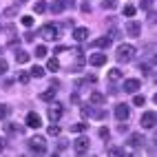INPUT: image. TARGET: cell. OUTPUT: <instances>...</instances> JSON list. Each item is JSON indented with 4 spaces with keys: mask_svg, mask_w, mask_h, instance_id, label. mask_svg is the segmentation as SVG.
I'll return each instance as SVG.
<instances>
[{
    "mask_svg": "<svg viewBox=\"0 0 157 157\" xmlns=\"http://www.w3.org/2000/svg\"><path fill=\"white\" fill-rule=\"evenodd\" d=\"M115 58H117L120 64H126V62H131V60L135 58V47H133V44H122V47H117Z\"/></svg>",
    "mask_w": 157,
    "mask_h": 157,
    "instance_id": "6da1fadb",
    "label": "cell"
},
{
    "mask_svg": "<svg viewBox=\"0 0 157 157\" xmlns=\"http://www.w3.org/2000/svg\"><path fill=\"white\" fill-rule=\"evenodd\" d=\"M29 148L36 155H44L47 153V140L42 137V135H33V137L29 140Z\"/></svg>",
    "mask_w": 157,
    "mask_h": 157,
    "instance_id": "7a4b0ae2",
    "label": "cell"
},
{
    "mask_svg": "<svg viewBox=\"0 0 157 157\" xmlns=\"http://www.w3.org/2000/svg\"><path fill=\"white\" fill-rule=\"evenodd\" d=\"M89 148H91V140L86 137V135H80V137L73 140V151H75L78 155H84Z\"/></svg>",
    "mask_w": 157,
    "mask_h": 157,
    "instance_id": "3957f363",
    "label": "cell"
},
{
    "mask_svg": "<svg viewBox=\"0 0 157 157\" xmlns=\"http://www.w3.org/2000/svg\"><path fill=\"white\" fill-rule=\"evenodd\" d=\"M40 36L44 40H49V42H53V40L60 38V31H58L56 25H44V27H40Z\"/></svg>",
    "mask_w": 157,
    "mask_h": 157,
    "instance_id": "277c9868",
    "label": "cell"
},
{
    "mask_svg": "<svg viewBox=\"0 0 157 157\" xmlns=\"http://www.w3.org/2000/svg\"><path fill=\"white\" fill-rule=\"evenodd\" d=\"M47 117L51 120V122H58L60 117H62V104H53V102H51L49 104V109H47Z\"/></svg>",
    "mask_w": 157,
    "mask_h": 157,
    "instance_id": "5b68a950",
    "label": "cell"
},
{
    "mask_svg": "<svg viewBox=\"0 0 157 157\" xmlns=\"http://www.w3.org/2000/svg\"><path fill=\"white\" fill-rule=\"evenodd\" d=\"M115 117H117L120 122H128V117H131V109H128L124 102H120L117 106H115Z\"/></svg>",
    "mask_w": 157,
    "mask_h": 157,
    "instance_id": "8992f818",
    "label": "cell"
},
{
    "mask_svg": "<svg viewBox=\"0 0 157 157\" xmlns=\"http://www.w3.org/2000/svg\"><path fill=\"white\" fill-rule=\"evenodd\" d=\"M155 117H157V115H155L153 111H146V113L142 115V120H140L142 128H153V126H155Z\"/></svg>",
    "mask_w": 157,
    "mask_h": 157,
    "instance_id": "52a82bcc",
    "label": "cell"
},
{
    "mask_svg": "<svg viewBox=\"0 0 157 157\" xmlns=\"http://www.w3.org/2000/svg\"><path fill=\"white\" fill-rule=\"evenodd\" d=\"M144 142H146V137H144L142 133H131V137L126 140V144L133 146V148H140V146H144Z\"/></svg>",
    "mask_w": 157,
    "mask_h": 157,
    "instance_id": "ba28073f",
    "label": "cell"
},
{
    "mask_svg": "<svg viewBox=\"0 0 157 157\" xmlns=\"http://www.w3.org/2000/svg\"><path fill=\"white\" fill-rule=\"evenodd\" d=\"M140 89H142V82L135 80V78H131V80L124 82V91H126V93H137Z\"/></svg>",
    "mask_w": 157,
    "mask_h": 157,
    "instance_id": "9c48e42d",
    "label": "cell"
},
{
    "mask_svg": "<svg viewBox=\"0 0 157 157\" xmlns=\"http://www.w3.org/2000/svg\"><path fill=\"white\" fill-rule=\"evenodd\" d=\"M27 126H29V128H40V126H42V120H40L38 113L31 111V113L27 115Z\"/></svg>",
    "mask_w": 157,
    "mask_h": 157,
    "instance_id": "30bf717a",
    "label": "cell"
},
{
    "mask_svg": "<svg viewBox=\"0 0 157 157\" xmlns=\"http://www.w3.org/2000/svg\"><path fill=\"white\" fill-rule=\"evenodd\" d=\"M89 64H93V67H104V64H106V56H104V53H91Z\"/></svg>",
    "mask_w": 157,
    "mask_h": 157,
    "instance_id": "8fae6325",
    "label": "cell"
},
{
    "mask_svg": "<svg viewBox=\"0 0 157 157\" xmlns=\"http://www.w3.org/2000/svg\"><path fill=\"white\" fill-rule=\"evenodd\" d=\"M91 31L86 27H78V29H73V40H78V42H82V40H86L89 38Z\"/></svg>",
    "mask_w": 157,
    "mask_h": 157,
    "instance_id": "7c38bea8",
    "label": "cell"
},
{
    "mask_svg": "<svg viewBox=\"0 0 157 157\" xmlns=\"http://www.w3.org/2000/svg\"><path fill=\"white\" fill-rule=\"evenodd\" d=\"M126 33H128L131 38H140L142 25H140V22H128V25H126Z\"/></svg>",
    "mask_w": 157,
    "mask_h": 157,
    "instance_id": "4fadbf2b",
    "label": "cell"
},
{
    "mask_svg": "<svg viewBox=\"0 0 157 157\" xmlns=\"http://www.w3.org/2000/svg\"><path fill=\"white\" fill-rule=\"evenodd\" d=\"M91 47L106 49V47H111V38H109V36H104V38H98V40H93V42H91Z\"/></svg>",
    "mask_w": 157,
    "mask_h": 157,
    "instance_id": "5bb4252c",
    "label": "cell"
},
{
    "mask_svg": "<svg viewBox=\"0 0 157 157\" xmlns=\"http://www.w3.org/2000/svg\"><path fill=\"white\" fill-rule=\"evenodd\" d=\"M56 91H58V89H53V86H51L49 91H44V93H40V95H38V100H44V102H51V100L56 98Z\"/></svg>",
    "mask_w": 157,
    "mask_h": 157,
    "instance_id": "9a60e30c",
    "label": "cell"
},
{
    "mask_svg": "<svg viewBox=\"0 0 157 157\" xmlns=\"http://www.w3.org/2000/svg\"><path fill=\"white\" fill-rule=\"evenodd\" d=\"M5 131L7 133H20V135L25 133V128L20 126V124H5Z\"/></svg>",
    "mask_w": 157,
    "mask_h": 157,
    "instance_id": "2e32d148",
    "label": "cell"
},
{
    "mask_svg": "<svg viewBox=\"0 0 157 157\" xmlns=\"http://www.w3.org/2000/svg\"><path fill=\"white\" fill-rule=\"evenodd\" d=\"M91 104H95V106H102V104H104V95H102V93H91Z\"/></svg>",
    "mask_w": 157,
    "mask_h": 157,
    "instance_id": "e0dca14e",
    "label": "cell"
},
{
    "mask_svg": "<svg viewBox=\"0 0 157 157\" xmlns=\"http://www.w3.org/2000/svg\"><path fill=\"white\" fill-rule=\"evenodd\" d=\"M122 80V71L120 69H111L109 71V82H120Z\"/></svg>",
    "mask_w": 157,
    "mask_h": 157,
    "instance_id": "ac0fdd59",
    "label": "cell"
},
{
    "mask_svg": "<svg viewBox=\"0 0 157 157\" xmlns=\"http://www.w3.org/2000/svg\"><path fill=\"white\" fill-rule=\"evenodd\" d=\"M60 69V62H58V58H51L49 62H47V71H51V73H56Z\"/></svg>",
    "mask_w": 157,
    "mask_h": 157,
    "instance_id": "d6986e66",
    "label": "cell"
},
{
    "mask_svg": "<svg viewBox=\"0 0 157 157\" xmlns=\"http://www.w3.org/2000/svg\"><path fill=\"white\" fill-rule=\"evenodd\" d=\"M29 78H31V75H29L27 71H18V78H16V80L20 82V84H29Z\"/></svg>",
    "mask_w": 157,
    "mask_h": 157,
    "instance_id": "ffe728a7",
    "label": "cell"
},
{
    "mask_svg": "<svg viewBox=\"0 0 157 157\" xmlns=\"http://www.w3.org/2000/svg\"><path fill=\"white\" fill-rule=\"evenodd\" d=\"M27 60H29V53H27V51H16V62H20V64H25Z\"/></svg>",
    "mask_w": 157,
    "mask_h": 157,
    "instance_id": "44dd1931",
    "label": "cell"
},
{
    "mask_svg": "<svg viewBox=\"0 0 157 157\" xmlns=\"http://www.w3.org/2000/svg\"><path fill=\"white\" fill-rule=\"evenodd\" d=\"M47 135H51V137H58V135H60V126H58L56 122H53V124H51V126L47 128Z\"/></svg>",
    "mask_w": 157,
    "mask_h": 157,
    "instance_id": "7402d4cb",
    "label": "cell"
},
{
    "mask_svg": "<svg viewBox=\"0 0 157 157\" xmlns=\"http://www.w3.org/2000/svg\"><path fill=\"white\" fill-rule=\"evenodd\" d=\"M29 75H33V78H42V75H44V69L36 64V67H31V73H29Z\"/></svg>",
    "mask_w": 157,
    "mask_h": 157,
    "instance_id": "603a6c76",
    "label": "cell"
},
{
    "mask_svg": "<svg viewBox=\"0 0 157 157\" xmlns=\"http://www.w3.org/2000/svg\"><path fill=\"white\" fill-rule=\"evenodd\" d=\"M122 16H126V18H133V16H135V7H133V5H126V7L122 9Z\"/></svg>",
    "mask_w": 157,
    "mask_h": 157,
    "instance_id": "cb8c5ba5",
    "label": "cell"
},
{
    "mask_svg": "<svg viewBox=\"0 0 157 157\" xmlns=\"http://www.w3.org/2000/svg\"><path fill=\"white\" fill-rule=\"evenodd\" d=\"M33 11H36V13H44V11H47V2H42V0L36 2V5H33Z\"/></svg>",
    "mask_w": 157,
    "mask_h": 157,
    "instance_id": "d4e9b609",
    "label": "cell"
},
{
    "mask_svg": "<svg viewBox=\"0 0 157 157\" xmlns=\"http://www.w3.org/2000/svg\"><path fill=\"white\" fill-rule=\"evenodd\" d=\"M109 155L111 157H120V155H126V153H124L122 148H117V146H113V148H109Z\"/></svg>",
    "mask_w": 157,
    "mask_h": 157,
    "instance_id": "484cf974",
    "label": "cell"
},
{
    "mask_svg": "<svg viewBox=\"0 0 157 157\" xmlns=\"http://www.w3.org/2000/svg\"><path fill=\"white\" fill-rule=\"evenodd\" d=\"M62 9H64V5H62V2H60V0H56V2H53V5H51V11H53V13H60V11H62Z\"/></svg>",
    "mask_w": 157,
    "mask_h": 157,
    "instance_id": "4316f807",
    "label": "cell"
},
{
    "mask_svg": "<svg viewBox=\"0 0 157 157\" xmlns=\"http://www.w3.org/2000/svg\"><path fill=\"white\" fill-rule=\"evenodd\" d=\"M58 137H60V135H58ZM67 146H69V140H64V137H60V140H58V151H64Z\"/></svg>",
    "mask_w": 157,
    "mask_h": 157,
    "instance_id": "83f0119b",
    "label": "cell"
},
{
    "mask_svg": "<svg viewBox=\"0 0 157 157\" xmlns=\"http://www.w3.org/2000/svg\"><path fill=\"white\" fill-rule=\"evenodd\" d=\"M142 9L144 11H153V0H142Z\"/></svg>",
    "mask_w": 157,
    "mask_h": 157,
    "instance_id": "f1b7e54d",
    "label": "cell"
},
{
    "mask_svg": "<svg viewBox=\"0 0 157 157\" xmlns=\"http://www.w3.org/2000/svg\"><path fill=\"white\" fill-rule=\"evenodd\" d=\"M71 131H73V133H82V131H86V124H73Z\"/></svg>",
    "mask_w": 157,
    "mask_h": 157,
    "instance_id": "f546056e",
    "label": "cell"
},
{
    "mask_svg": "<svg viewBox=\"0 0 157 157\" xmlns=\"http://www.w3.org/2000/svg\"><path fill=\"white\" fill-rule=\"evenodd\" d=\"M16 13H18V9H16V7H9V9H5V16H7V18H13Z\"/></svg>",
    "mask_w": 157,
    "mask_h": 157,
    "instance_id": "4dcf8cb0",
    "label": "cell"
},
{
    "mask_svg": "<svg viewBox=\"0 0 157 157\" xmlns=\"http://www.w3.org/2000/svg\"><path fill=\"white\" fill-rule=\"evenodd\" d=\"M47 56V49L44 47H36V58H44Z\"/></svg>",
    "mask_w": 157,
    "mask_h": 157,
    "instance_id": "1f68e13d",
    "label": "cell"
},
{
    "mask_svg": "<svg viewBox=\"0 0 157 157\" xmlns=\"http://www.w3.org/2000/svg\"><path fill=\"white\" fill-rule=\"evenodd\" d=\"M22 25L25 27H33V18H31V16H22Z\"/></svg>",
    "mask_w": 157,
    "mask_h": 157,
    "instance_id": "d6a6232c",
    "label": "cell"
},
{
    "mask_svg": "<svg viewBox=\"0 0 157 157\" xmlns=\"http://www.w3.org/2000/svg\"><path fill=\"white\" fill-rule=\"evenodd\" d=\"M144 102H146V100H144L142 95H135V98H133V104H135V106H144Z\"/></svg>",
    "mask_w": 157,
    "mask_h": 157,
    "instance_id": "836d02e7",
    "label": "cell"
},
{
    "mask_svg": "<svg viewBox=\"0 0 157 157\" xmlns=\"http://www.w3.org/2000/svg\"><path fill=\"white\" fill-rule=\"evenodd\" d=\"M7 115H9V109L5 106V104H0V120H5Z\"/></svg>",
    "mask_w": 157,
    "mask_h": 157,
    "instance_id": "e575fe53",
    "label": "cell"
},
{
    "mask_svg": "<svg viewBox=\"0 0 157 157\" xmlns=\"http://www.w3.org/2000/svg\"><path fill=\"white\" fill-rule=\"evenodd\" d=\"M89 115H93V109L91 106H82V117H89Z\"/></svg>",
    "mask_w": 157,
    "mask_h": 157,
    "instance_id": "d590c367",
    "label": "cell"
},
{
    "mask_svg": "<svg viewBox=\"0 0 157 157\" xmlns=\"http://www.w3.org/2000/svg\"><path fill=\"white\" fill-rule=\"evenodd\" d=\"M7 69H9V64L5 60H0V73H7Z\"/></svg>",
    "mask_w": 157,
    "mask_h": 157,
    "instance_id": "8d00e7d4",
    "label": "cell"
},
{
    "mask_svg": "<svg viewBox=\"0 0 157 157\" xmlns=\"http://www.w3.org/2000/svg\"><path fill=\"white\" fill-rule=\"evenodd\" d=\"M62 51H67V47H64V44H58V47H53V53H62Z\"/></svg>",
    "mask_w": 157,
    "mask_h": 157,
    "instance_id": "74e56055",
    "label": "cell"
},
{
    "mask_svg": "<svg viewBox=\"0 0 157 157\" xmlns=\"http://www.w3.org/2000/svg\"><path fill=\"white\" fill-rule=\"evenodd\" d=\"M100 137L106 140V137H109V128H100Z\"/></svg>",
    "mask_w": 157,
    "mask_h": 157,
    "instance_id": "f35d334b",
    "label": "cell"
},
{
    "mask_svg": "<svg viewBox=\"0 0 157 157\" xmlns=\"http://www.w3.org/2000/svg\"><path fill=\"white\" fill-rule=\"evenodd\" d=\"M25 40H27V42H31V40H33V31H27V33H25Z\"/></svg>",
    "mask_w": 157,
    "mask_h": 157,
    "instance_id": "ab89813d",
    "label": "cell"
},
{
    "mask_svg": "<svg viewBox=\"0 0 157 157\" xmlns=\"http://www.w3.org/2000/svg\"><path fill=\"white\" fill-rule=\"evenodd\" d=\"M82 11H84V13H91V5L84 2V5H82Z\"/></svg>",
    "mask_w": 157,
    "mask_h": 157,
    "instance_id": "60d3db41",
    "label": "cell"
},
{
    "mask_svg": "<svg viewBox=\"0 0 157 157\" xmlns=\"http://www.w3.org/2000/svg\"><path fill=\"white\" fill-rule=\"evenodd\" d=\"M62 5H64V7H73V5H75V0H62Z\"/></svg>",
    "mask_w": 157,
    "mask_h": 157,
    "instance_id": "b9f144b4",
    "label": "cell"
},
{
    "mask_svg": "<svg viewBox=\"0 0 157 157\" xmlns=\"http://www.w3.org/2000/svg\"><path fill=\"white\" fill-rule=\"evenodd\" d=\"M115 5V0H104V7H113Z\"/></svg>",
    "mask_w": 157,
    "mask_h": 157,
    "instance_id": "7bdbcfd3",
    "label": "cell"
},
{
    "mask_svg": "<svg viewBox=\"0 0 157 157\" xmlns=\"http://www.w3.org/2000/svg\"><path fill=\"white\" fill-rule=\"evenodd\" d=\"M2 148H5V142H2V137H0V153H2Z\"/></svg>",
    "mask_w": 157,
    "mask_h": 157,
    "instance_id": "ee69618b",
    "label": "cell"
},
{
    "mask_svg": "<svg viewBox=\"0 0 157 157\" xmlns=\"http://www.w3.org/2000/svg\"><path fill=\"white\" fill-rule=\"evenodd\" d=\"M20 2H27V0H20Z\"/></svg>",
    "mask_w": 157,
    "mask_h": 157,
    "instance_id": "f6af8a7d",
    "label": "cell"
}]
</instances>
